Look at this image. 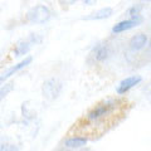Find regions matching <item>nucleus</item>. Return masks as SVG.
<instances>
[{
    "mask_svg": "<svg viewBox=\"0 0 151 151\" xmlns=\"http://www.w3.org/2000/svg\"><path fill=\"white\" fill-rule=\"evenodd\" d=\"M119 106L120 101L112 100V98L98 103L86 115V122L87 124H94L96 127H102L105 130V120L108 117H112L116 108H119Z\"/></svg>",
    "mask_w": 151,
    "mask_h": 151,
    "instance_id": "f257e3e1",
    "label": "nucleus"
},
{
    "mask_svg": "<svg viewBox=\"0 0 151 151\" xmlns=\"http://www.w3.org/2000/svg\"><path fill=\"white\" fill-rule=\"evenodd\" d=\"M27 19L33 24H43L50 19V10L45 5H35L27 13Z\"/></svg>",
    "mask_w": 151,
    "mask_h": 151,
    "instance_id": "f03ea898",
    "label": "nucleus"
},
{
    "mask_svg": "<svg viewBox=\"0 0 151 151\" xmlns=\"http://www.w3.org/2000/svg\"><path fill=\"white\" fill-rule=\"evenodd\" d=\"M62 82L59 81L58 78H49L43 83V88H42V92H43V96L45 100L48 101H53L62 92Z\"/></svg>",
    "mask_w": 151,
    "mask_h": 151,
    "instance_id": "7ed1b4c3",
    "label": "nucleus"
},
{
    "mask_svg": "<svg viewBox=\"0 0 151 151\" xmlns=\"http://www.w3.org/2000/svg\"><path fill=\"white\" fill-rule=\"evenodd\" d=\"M39 42H40V38H38V34H30L29 38H27V39L19 40L15 45V48H14V55L20 57L27 54L30 50L32 47L37 43H39Z\"/></svg>",
    "mask_w": 151,
    "mask_h": 151,
    "instance_id": "20e7f679",
    "label": "nucleus"
},
{
    "mask_svg": "<svg viewBox=\"0 0 151 151\" xmlns=\"http://www.w3.org/2000/svg\"><path fill=\"white\" fill-rule=\"evenodd\" d=\"M142 23V17H136V18H130V19H126V20H122L120 23H117L116 25H113L112 28V33L115 34H119V33L122 32H126V30H130L132 28L140 25Z\"/></svg>",
    "mask_w": 151,
    "mask_h": 151,
    "instance_id": "39448f33",
    "label": "nucleus"
},
{
    "mask_svg": "<svg viewBox=\"0 0 151 151\" xmlns=\"http://www.w3.org/2000/svg\"><path fill=\"white\" fill-rule=\"evenodd\" d=\"M141 81H142L141 76H130V77L125 78L124 81H121L119 87H117V93L119 94L126 93L127 91H130L132 87H135L136 84H139Z\"/></svg>",
    "mask_w": 151,
    "mask_h": 151,
    "instance_id": "423d86ee",
    "label": "nucleus"
},
{
    "mask_svg": "<svg viewBox=\"0 0 151 151\" xmlns=\"http://www.w3.org/2000/svg\"><path fill=\"white\" fill-rule=\"evenodd\" d=\"M32 60H33L32 57H27V58L23 59L20 63H18L17 65H14V67H12V68H9L6 72H4V73L1 74V77H0V81L4 82V81H5V79H8L9 77H12L14 73H17L18 70H20V69H23L24 67H27V65H29V64L32 63Z\"/></svg>",
    "mask_w": 151,
    "mask_h": 151,
    "instance_id": "0eeeda50",
    "label": "nucleus"
},
{
    "mask_svg": "<svg viewBox=\"0 0 151 151\" xmlns=\"http://www.w3.org/2000/svg\"><path fill=\"white\" fill-rule=\"evenodd\" d=\"M112 14H113V9L110 6H106V8L98 9L97 12H93L92 14H89L88 17L83 18V19L84 20H102V19L110 18Z\"/></svg>",
    "mask_w": 151,
    "mask_h": 151,
    "instance_id": "6e6552de",
    "label": "nucleus"
},
{
    "mask_svg": "<svg viewBox=\"0 0 151 151\" xmlns=\"http://www.w3.org/2000/svg\"><path fill=\"white\" fill-rule=\"evenodd\" d=\"M147 44V35L145 34H136L131 38L130 40V49L134 50V52H139L144 48V47Z\"/></svg>",
    "mask_w": 151,
    "mask_h": 151,
    "instance_id": "1a4fd4ad",
    "label": "nucleus"
},
{
    "mask_svg": "<svg viewBox=\"0 0 151 151\" xmlns=\"http://www.w3.org/2000/svg\"><path fill=\"white\" fill-rule=\"evenodd\" d=\"M110 55V48L107 44H98L93 50V57L97 62H102Z\"/></svg>",
    "mask_w": 151,
    "mask_h": 151,
    "instance_id": "9d476101",
    "label": "nucleus"
},
{
    "mask_svg": "<svg viewBox=\"0 0 151 151\" xmlns=\"http://www.w3.org/2000/svg\"><path fill=\"white\" fill-rule=\"evenodd\" d=\"M87 144V139L86 137H81V136H72L64 141V146L69 149H78L82 147Z\"/></svg>",
    "mask_w": 151,
    "mask_h": 151,
    "instance_id": "9b49d317",
    "label": "nucleus"
},
{
    "mask_svg": "<svg viewBox=\"0 0 151 151\" xmlns=\"http://www.w3.org/2000/svg\"><path fill=\"white\" fill-rule=\"evenodd\" d=\"M141 9H142V6L141 5H134L131 6L129 10H127V15H129L130 18H136V17H140V13H141Z\"/></svg>",
    "mask_w": 151,
    "mask_h": 151,
    "instance_id": "f8f14e48",
    "label": "nucleus"
},
{
    "mask_svg": "<svg viewBox=\"0 0 151 151\" xmlns=\"http://www.w3.org/2000/svg\"><path fill=\"white\" fill-rule=\"evenodd\" d=\"M0 151H18L17 146L14 145H10V144H3L1 145V149H0Z\"/></svg>",
    "mask_w": 151,
    "mask_h": 151,
    "instance_id": "ddd939ff",
    "label": "nucleus"
},
{
    "mask_svg": "<svg viewBox=\"0 0 151 151\" xmlns=\"http://www.w3.org/2000/svg\"><path fill=\"white\" fill-rule=\"evenodd\" d=\"M13 89V86L12 84H5V87L1 88V98H4L9 93V91H12Z\"/></svg>",
    "mask_w": 151,
    "mask_h": 151,
    "instance_id": "4468645a",
    "label": "nucleus"
},
{
    "mask_svg": "<svg viewBox=\"0 0 151 151\" xmlns=\"http://www.w3.org/2000/svg\"><path fill=\"white\" fill-rule=\"evenodd\" d=\"M78 0H58L60 5H73L74 3H77Z\"/></svg>",
    "mask_w": 151,
    "mask_h": 151,
    "instance_id": "2eb2a0df",
    "label": "nucleus"
},
{
    "mask_svg": "<svg viewBox=\"0 0 151 151\" xmlns=\"http://www.w3.org/2000/svg\"><path fill=\"white\" fill-rule=\"evenodd\" d=\"M96 1L97 0H82V3L84 4V5H94V4H96Z\"/></svg>",
    "mask_w": 151,
    "mask_h": 151,
    "instance_id": "dca6fc26",
    "label": "nucleus"
},
{
    "mask_svg": "<svg viewBox=\"0 0 151 151\" xmlns=\"http://www.w3.org/2000/svg\"><path fill=\"white\" fill-rule=\"evenodd\" d=\"M144 1H151V0H144Z\"/></svg>",
    "mask_w": 151,
    "mask_h": 151,
    "instance_id": "f3484780",
    "label": "nucleus"
},
{
    "mask_svg": "<svg viewBox=\"0 0 151 151\" xmlns=\"http://www.w3.org/2000/svg\"><path fill=\"white\" fill-rule=\"evenodd\" d=\"M150 49H151V40H150Z\"/></svg>",
    "mask_w": 151,
    "mask_h": 151,
    "instance_id": "a211bd4d",
    "label": "nucleus"
}]
</instances>
